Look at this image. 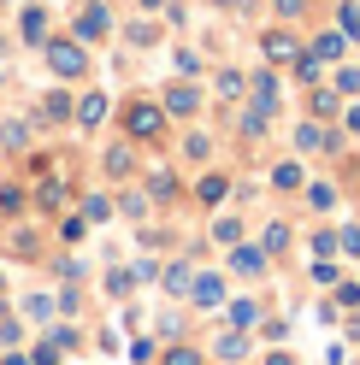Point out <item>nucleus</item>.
<instances>
[{"label": "nucleus", "mask_w": 360, "mask_h": 365, "mask_svg": "<svg viewBox=\"0 0 360 365\" xmlns=\"http://www.w3.org/2000/svg\"><path fill=\"white\" fill-rule=\"evenodd\" d=\"M231 271H242V277H260V271H266V247H254V242H236Z\"/></svg>", "instance_id": "9d476101"}, {"label": "nucleus", "mask_w": 360, "mask_h": 365, "mask_svg": "<svg viewBox=\"0 0 360 365\" xmlns=\"http://www.w3.org/2000/svg\"><path fill=\"white\" fill-rule=\"evenodd\" d=\"M83 218H89V224H101V218H112V207H106V195H89V200H83Z\"/></svg>", "instance_id": "7c9ffc66"}, {"label": "nucleus", "mask_w": 360, "mask_h": 365, "mask_svg": "<svg viewBox=\"0 0 360 365\" xmlns=\"http://www.w3.org/2000/svg\"><path fill=\"white\" fill-rule=\"evenodd\" d=\"M343 118H349V130H360V106H349V112H343Z\"/></svg>", "instance_id": "37998d69"}, {"label": "nucleus", "mask_w": 360, "mask_h": 365, "mask_svg": "<svg viewBox=\"0 0 360 365\" xmlns=\"http://www.w3.org/2000/svg\"><path fill=\"white\" fill-rule=\"evenodd\" d=\"M207 148H213V142H207V135H201V130H195L189 142H184V153H189V159H207Z\"/></svg>", "instance_id": "4c0bfd02"}, {"label": "nucleus", "mask_w": 360, "mask_h": 365, "mask_svg": "<svg viewBox=\"0 0 360 365\" xmlns=\"http://www.w3.org/2000/svg\"><path fill=\"white\" fill-rule=\"evenodd\" d=\"M336 247H343V236H331V230H319V236H313V254H319V259H331Z\"/></svg>", "instance_id": "f704fd0d"}, {"label": "nucleus", "mask_w": 360, "mask_h": 365, "mask_svg": "<svg viewBox=\"0 0 360 365\" xmlns=\"http://www.w3.org/2000/svg\"><path fill=\"white\" fill-rule=\"evenodd\" d=\"M260 247H266V254H284V247H289V224H266Z\"/></svg>", "instance_id": "bb28decb"}, {"label": "nucleus", "mask_w": 360, "mask_h": 365, "mask_svg": "<svg viewBox=\"0 0 360 365\" xmlns=\"http://www.w3.org/2000/svg\"><path fill=\"white\" fill-rule=\"evenodd\" d=\"M18 30H24L30 48H48V12H41V6H24V12H18Z\"/></svg>", "instance_id": "6e6552de"}, {"label": "nucleus", "mask_w": 360, "mask_h": 365, "mask_svg": "<svg viewBox=\"0 0 360 365\" xmlns=\"http://www.w3.org/2000/svg\"><path fill=\"white\" fill-rule=\"evenodd\" d=\"M36 200H41V212H65V207H71V189H65L59 177H48V182L36 189Z\"/></svg>", "instance_id": "f8f14e48"}, {"label": "nucleus", "mask_w": 360, "mask_h": 365, "mask_svg": "<svg viewBox=\"0 0 360 365\" xmlns=\"http://www.w3.org/2000/svg\"><path fill=\"white\" fill-rule=\"evenodd\" d=\"M0 294H6V277H0Z\"/></svg>", "instance_id": "49530a36"}, {"label": "nucleus", "mask_w": 360, "mask_h": 365, "mask_svg": "<svg viewBox=\"0 0 360 365\" xmlns=\"http://www.w3.org/2000/svg\"><path fill=\"white\" fill-rule=\"evenodd\" d=\"M336 307H349V312H360V283H343V289H336Z\"/></svg>", "instance_id": "c9c22d12"}, {"label": "nucleus", "mask_w": 360, "mask_h": 365, "mask_svg": "<svg viewBox=\"0 0 360 365\" xmlns=\"http://www.w3.org/2000/svg\"><path fill=\"white\" fill-rule=\"evenodd\" d=\"M189 283H195V271H189V259H177V265L166 271V294H189Z\"/></svg>", "instance_id": "6ab92c4d"}, {"label": "nucleus", "mask_w": 360, "mask_h": 365, "mask_svg": "<svg viewBox=\"0 0 360 365\" xmlns=\"http://www.w3.org/2000/svg\"><path fill=\"white\" fill-rule=\"evenodd\" d=\"M307 12V0H278V18H301Z\"/></svg>", "instance_id": "a19ab883"}, {"label": "nucleus", "mask_w": 360, "mask_h": 365, "mask_svg": "<svg viewBox=\"0 0 360 365\" xmlns=\"http://www.w3.org/2000/svg\"><path fill=\"white\" fill-rule=\"evenodd\" d=\"M77 348V330L65 324V330H48V341H41V354H36V365H54L59 354H71Z\"/></svg>", "instance_id": "1a4fd4ad"}, {"label": "nucleus", "mask_w": 360, "mask_h": 365, "mask_svg": "<svg viewBox=\"0 0 360 365\" xmlns=\"http://www.w3.org/2000/svg\"><path fill=\"white\" fill-rule=\"evenodd\" d=\"M101 118H106V95H83L77 101V124L83 130H101Z\"/></svg>", "instance_id": "2eb2a0df"}, {"label": "nucleus", "mask_w": 360, "mask_h": 365, "mask_svg": "<svg viewBox=\"0 0 360 365\" xmlns=\"http://www.w3.org/2000/svg\"><path fill=\"white\" fill-rule=\"evenodd\" d=\"M124 130L136 135V142H160V130H166V112L154 106V101H130V106H124Z\"/></svg>", "instance_id": "f257e3e1"}, {"label": "nucleus", "mask_w": 360, "mask_h": 365, "mask_svg": "<svg viewBox=\"0 0 360 365\" xmlns=\"http://www.w3.org/2000/svg\"><path fill=\"white\" fill-rule=\"evenodd\" d=\"M160 365H207V354L184 341V348H166V354H160Z\"/></svg>", "instance_id": "5701e85b"}, {"label": "nucleus", "mask_w": 360, "mask_h": 365, "mask_svg": "<svg viewBox=\"0 0 360 365\" xmlns=\"http://www.w3.org/2000/svg\"><path fill=\"white\" fill-rule=\"evenodd\" d=\"M41 53H48V71H54V77H83V71H89V59H83L77 41H48Z\"/></svg>", "instance_id": "f03ea898"}, {"label": "nucleus", "mask_w": 360, "mask_h": 365, "mask_svg": "<svg viewBox=\"0 0 360 365\" xmlns=\"http://www.w3.org/2000/svg\"><path fill=\"white\" fill-rule=\"evenodd\" d=\"M130 283H136V271H106V294H112V301H124Z\"/></svg>", "instance_id": "cd10ccee"}, {"label": "nucleus", "mask_w": 360, "mask_h": 365, "mask_svg": "<svg viewBox=\"0 0 360 365\" xmlns=\"http://www.w3.org/2000/svg\"><path fill=\"white\" fill-rule=\"evenodd\" d=\"M296 148L301 153H336L343 142H336V130H325V124H301L296 130Z\"/></svg>", "instance_id": "39448f33"}, {"label": "nucleus", "mask_w": 360, "mask_h": 365, "mask_svg": "<svg viewBox=\"0 0 360 365\" xmlns=\"http://www.w3.org/2000/svg\"><path fill=\"white\" fill-rule=\"evenodd\" d=\"M319 65H325V59H313V53H301L296 65H289V71H296L301 83H319Z\"/></svg>", "instance_id": "c756f323"}, {"label": "nucleus", "mask_w": 360, "mask_h": 365, "mask_svg": "<svg viewBox=\"0 0 360 365\" xmlns=\"http://www.w3.org/2000/svg\"><path fill=\"white\" fill-rule=\"evenodd\" d=\"M6 365H36V359H24V354H18V348H12V354H6Z\"/></svg>", "instance_id": "a18cd8bd"}, {"label": "nucleus", "mask_w": 360, "mask_h": 365, "mask_svg": "<svg viewBox=\"0 0 360 365\" xmlns=\"http://www.w3.org/2000/svg\"><path fill=\"white\" fill-rule=\"evenodd\" d=\"M266 365H296V354H272V359H266Z\"/></svg>", "instance_id": "c03bdc74"}, {"label": "nucleus", "mask_w": 360, "mask_h": 365, "mask_svg": "<svg viewBox=\"0 0 360 365\" xmlns=\"http://www.w3.org/2000/svg\"><path fill=\"white\" fill-rule=\"evenodd\" d=\"M166 112H171V118H195V112H201V88L171 83V88H166Z\"/></svg>", "instance_id": "423d86ee"}, {"label": "nucleus", "mask_w": 360, "mask_h": 365, "mask_svg": "<svg viewBox=\"0 0 360 365\" xmlns=\"http://www.w3.org/2000/svg\"><path fill=\"white\" fill-rule=\"evenodd\" d=\"M307 207L313 212H331L336 207V189H331V182H307Z\"/></svg>", "instance_id": "4be33fe9"}, {"label": "nucleus", "mask_w": 360, "mask_h": 365, "mask_svg": "<svg viewBox=\"0 0 360 365\" xmlns=\"http://www.w3.org/2000/svg\"><path fill=\"white\" fill-rule=\"evenodd\" d=\"M260 53L272 59V65H296V59H301L307 48H301V41L289 36V30H266V36H260Z\"/></svg>", "instance_id": "7ed1b4c3"}, {"label": "nucleus", "mask_w": 360, "mask_h": 365, "mask_svg": "<svg viewBox=\"0 0 360 365\" xmlns=\"http://www.w3.org/2000/svg\"><path fill=\"white\" fill-rule=\"evenodd\" d=\"M41 118H48V124H65V118H77V106L65 101V95H48V101H41Z\"/></svg>", "instance_id": "a211bd4d"}, {"label": "nucleus", "mask_w": 360, "mask_h": 365, "mask_svg": "<svg viewBox=\"0 0 360 365\" xmlns=\"http://www.w3.org/2000/svg\"><path fill=\"white\" fill-rule=\"evenodd\" d=\"M336 30H343L349 41H360V6H354V0H343V6H336Z\"/></svg>", "instance_id": "aec40b11"}, {"label": "nucleus", "mask_w": 360, "mask_h": 365, "mask_svg": "<svg viewBox=\"0 0 360 365\" xmlns=\"http://www.w3.org/2000/svg\"><path fill=\"white\" fill-rule=\"evenodd\" d=\"M101 171L124 182V177H130V148H106V153H101Z\"/></svg>", "instance_id": "f3484780"}, {"label": "nucleus", "mask_w": 360, "mask_h": 365, "mask_svg": "<svg viewBox=\"0 0 360 365\" xmlns=\"http://www.w3.org/2000/svg\"><path fill=\"white\" fill-rule=\"evenodd\" d=\"M249 106L266 112V118L278 112V77H272V71H254V101H249Z\"/></svg>", "instance_id": "9b49d317"}, {"label": "nucleus", "mask_w": 360, "mask_h": 365, "mask_svg": "<svg viewBox=\"0 0 360 365\" xmlns=\"http://www.w3.org/2000/svg\"><path fill=\"white\" fill-rule=\"evenodd\" d=\"M307 53H313V59H343V53H349V36H343V30H325V36H313Z\"/></svg>", "instance_id": "4468645a"}, {"label": "nucleus", "mask_w": 360, "mask_h": 365, "mask_svg": "<svg viewBox=\"0 0 360 365\" xmlns=\"http://www.w3.org/2000/svg\"><path fill=\"white\" fill-rule=\"evenodd\" d=\"M224 189H231L224 177H201L195 182V200H201V207H213V200H224Z\"/></svg>", "instance_id": "412c9836"}, {"label": "nucleus", "mask_w": 360, "mask_h": 365, "mask_svg": "<svg viewBox=\"0 0 360 365\" xmlns=\"http://www.w3.org/2000/svg\"><path fill=\"white\" fill-rule=\"evenodd\" d=\"M130 41H136V48H148V41H160V30H154V24H130Z\"/></svg>", "instance_id": "ea45409f"}, {"label": "nucleus", "mask_w": 360, "mask_h": 365, "mask_svg": "<svg viewBox=\"0 0 360 365\" xmlns=\"http://www.w3.org/2000/svg\"><path fill=\"white\" fill-rule=\"evenodd\" d=\"M24 312H30V318H54V301H48V294H30Z\"/></svg>", "instance_id": "58836bf2"}, {"label": "nucleus", "mask_w": 360, "mask_h": 365, "mask_svg": "<svg viewBox=\"0 0 360 365\" xmlns=\"http://www.w3.org/2000/svg\"><path fill=\"white\" fill-rule=\"evenodd\" d=\"M106 30H112L106 6H83V12H77V41H101Z\"/></svg>", "instance_id": "0eeeda50"}, {"label": "nucleus", "mask_w": 360, "mask_h": 365, "mask_svg": "<svg viewBox=\"0 0 360 365\" xmlns=\"http://www.w3.org/2000/svg\"><path fill=\"white\" fill-rule=\"evenodd\" d=\"M0 212H6V218L24 212V189H12V182H6V189H0Z\"/></svg>", "instance_id": "2f4dec72"}, {"label": "nucleus", "mask_w": 360, "mask_h": 365, "mask_svg": "<svg viewBox=\"0 0 360 365\" xmlns=\"http://www.w3.org/2000/svg\"><path fill=\"white\" fill-rule=\"evenodd\" d=\"M0 148H6V153L30 148V124H0Z\"/></svg>", "instance_id": "b1692460"}, {"label": "nucleus", "mask_w": 360, "mask_h": 365, "mask_svg": "<svg viewBox=\"0 0 360 365\" xmlns=\"http://www.w3.org/2000/svg\"><path fill=\"white\" fill-rule=\"evenodd\" d=\"M336 95H360V65H343V71H336Z\"/></svg>", "instance_id": "c85d7f7f"}, {"label": "nucleus", "mask_w": 360, "mask_h": 365, "mask_svg": "<svg viewBox=\"0 0 360 365\" xmlns=\"http://www.w3.org/2000/svg\"><path fill=\"white\" fill-rule=\"evenodd\" d=\"M148 189L160 195V200H171V195H177V177H166V171H154V177H148Z\"/></svg>", "instance_id": "72a5a7b5"}, {"label": "nucleus", "mask_w": 360, "mask_h": 365, "mask_svg": "<svg viewBox=\"0 0 360 365\" xmlns=\"http://www.w3.org/2000/svg\"><path fill=\"white\" fill-rule=\"evenodd\" d=\"M213 354H219L224 365H236V359H249V336H242V330H224V336L213 341Z\"/></svg>", "instance_id": "ddd939ff"}, {"label": "nucleus", "mask_w": 360, "mask_h": 365, "mask_svg": "<svg viewBox=\"0 0 360 365\" xmlns=\"http://www.w3.org/2000/svg\"><path fill=\"white\" fill-rule=\"evenodd\" d=\"M242 88H249L242 71H219V95H242Z\"/></svg>", "instance_id": "473e14b6"}, {"label": "nucleus", "mask_w": 360, "mask_h": 365, "mask_svg": "<svg viewBox=\"0 0 360 365\" xmlns=\"http://www.w3.org/2000/svg\"><path fill=\"white\" fill-rule=\"evenodd\" d=\"M213 236H219V242H236V236H242V224H236V218H219V224H213Z\"/></svg>", "instance_id": "e433bc0d"}, {"label": "nucleus", "mask_w": 360, "mask_h": 365, "mask_svg": "<svg viewBox=\"0 0 360 365\" xmlns=\"http://www.w3.org/2000/svg\"><path fill=\"white\" fill-rule=\"evenodd\" d=\"M272 189H301V165L296 159H284V165L272 171Z\"/></svg>", "instance_id": "a878e982"}, {"label": "nucleus", "mask_w": 360, "mask_h": 365, "mask_svg": "<svg viewBox=\"0 0 360 365\" xmlns=\"http://www.w3.org/2000/svg\"><path fill=\"white\" fill-rule=\"evenodd\" d=\"M313 118H336V112H343V95H336V88H313Z\"/></svg>", "instance_id": "dca6fc26"}, {"label": "nucleus", "mask_w": 360, "mask_h": 365, "mask_svg": "<svg viewBox=\"0 0 360 365\" xmlns=\"http://www.w3.org/2000/svg\"><path fill=\"white\" fill-rule=\"evenodd\" d=\"M189 301H195L201 312H213V307H224V277H219V271H201V277L189 283Z\"/></svg>", "instance_id": "20e7f679"}, {"label": "nucleus", "mask_w": 360, "mask_h": 365, "mask_svg": "<svg viewBox=\"0 0 360 365\" xmlns=\"http://www.w3.org/2000/svg\"><path fill=\"white\" fill-rule=\"evenodd\" d=\"M231 324H236V330H254V324H260V301H236V307H231Z\"/></svg>", "instance_id": "393cba45"}, {"label": "nucleus", "mask_w": 360, "mask_h": 365, "mask_svg": "<svg viewBox=\"0 0 360 365\" xmlns=\"http://www.w3.org/2000/svg\"><path fill=\"white\" fill-rule=\"evenodd\" d=\"M343 247H349V254L360 259V224H349V230H343Z\"/></svg>", "instance_id": "79ce46f5"}]
</instances>
